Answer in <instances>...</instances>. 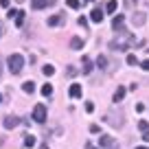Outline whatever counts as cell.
I'll return each instance as SVG.
<instances>
[{"label":"cell","mask_w":149,"mask_h":149,"mask_svg":"<svg viewBox=\"0 0 149 149\" xmlns=\"http://www.w3.org/2000/svg\"><path fill=\"white\" fill-rule=\"evenodd\" d=\"M136 149H149V147H145V145H138V147H136Z\"/></svg>","instance_id":"cell-36"},{"label":"cell","mask_w":149,"mask_h":149,"mask_svg":"<svg viewBox=\"0 0 149 149\" xmlns=\"http://www.w3.org/2000/svg\"><path fill=\"white\" fill-rule=\"evenodd\" d=\"M0 7H9V0H0Z\"/></svg>","instance_id":"cell-34"},{"label":"cell","mask_w":149,"mask_h":149,"mask_svg":"<svg viewBox=\"0 0 149 149\" xmlns=\"http://www.w3.org/2000/svg\"><path fill=\"white\" fill-rule=\"evenodd\" d=\"M0 103H2V94H0Z\"/></svg>","instance_id":"cell-40"},{"label":"cell","mask_w":149,"mask_h":149,"mask_svg":"<svg viewBox=\"0 0 149 149\" xmlns=\"http://www.w3.org/2000/svg\"><path fill=\"white\" fill-rule=\"evenodd\" d=\"M86 149H97V147H94V145H92V143L88 140V143H86Z\"/></svg>","instance_id":"cell-33"},{"label":"cell","mask_w":149,"mask_h":149,"mask_svg":"<svg viewBox=\"0 0 149 149\" xmlns=\"http://www.w3.org/2000/svg\"><path fill=\"white\" fill-rule=\"evenodd\" d=\"M138 130H140V132H147V130H149V123H147V121H140V123H138Z\"/></svg>","instance_id":"cell-26"},{"label":"cell","mask_w":149,"mask_h":149,"mask_svg":"<svg viewBox=\"0 0 149 149\" xmlns=\"http://www.w3.org/2000/svg\"><path fill=\"white\" fill-rule=\"evenodd\" d=\"M97 68L107 70V57H105V55H99V57H97Z\"/></svg>","instance_id":"cell-16"},{"label":"cell","mask_w":149,"mask_h":149,"mask_svg":"<svg viewBox=\"0 0 149 149\" xmlns=\"http://www.w3.org/2000/svg\"><path fill=\"white\" fill-rule=\"evenodd\" d=\"M42 94H44V97H51V94H53V86H51V84H46V86L42 88Z\"/></svg>","instance_id":"cell-21"},{"label":"cell","mask_w":149,"mask_h":149,"mask_svg":"<svg viewBox=\"0 0 149 149\" xmlns=\"http://www.w3.org/2000/svg\"><path fill=\"white\" fill-rule=\"evenodd\" d=\"M112 29H114L116 33H121V35H123V33H127V29H125V15L118 13L116 18L112 20Z\"/></svg>","instance_id":"cell-5"},{"label":"cell","mask_w":149,"mask_h":149,"mask_svg":"<svg viewBox=\"0 0 149 149\" xmlns=\"http://www.w3.org/2000/svg\"><path fill=\"white\" fill-rule=\"evenodd\" d=\"M66 20V13H57V15H51L48 18V26H57V24H61Z\"/></svg>","instance_id":"cell-10"},{"label":"cell","mask_w":149,"mask_h":149,"mask_svg":"<svg viewBox=\"0 0 149 149\" xmlns=\"http://www.w3.org/2000/svg\"><path fill=\"white\" fill-rule=\"evenodd\" d=\"M40 149H48V145H40Z\"/></svg>","instance_id":"cell-37"},{"label":"cell","mask_w":149,"mask_h":149,"mask_svg":"<svg viewBox=\"0 0 149 149\" xmlns=\"http://www.w3.org/2000/svg\"><path fill=\"white\" fill-rule=\"evenodd\" d=\"M86 112H94V103L92 101H86Z\"/></svg>","instance_id":"cell-28"},{"label":"cell","mask_w":149,"mask_h":149,"mask_svg":"<svg viewBox=\"0 0 149 149\" xmlns=\"http://www.w3.org/2000/svg\"><path fill=\"white\" fill-rule=\"evenodd\" d=\"M22 22H24V11H18V15H15V24L22 26Z\"/></svg>","instance_id":"cell-23"},{"label":"cell","mask_w":149,"mask_h":149,"mask_svg":"<svg viewBox=\"0 0 149 149\" xmlns=\"http://www.w3.org/2000/svg\"><path fill=\"white\" fill-rule=\"evenodd\" d=\"M2 33H5V24L0 22V37H2Z\"/></svg>","instance_id":"cell-35"},{"label":"cell","mask_w":149,"mask_h":149,"mask_svg":"<svg viewBox=\"0 0 149 149\" xmlns=\"http://www.w3.org/2000/svg\"><path fill=\"white\" fill-rule=\"evenodd\" d=\"M99 145H101L103 149H118L116 138H112V136H105V134L99 136Z\"/></svg>","instance_id":"cell-3"},{"label":"cell","mask_w":149,"mask_h":149,"mask_svg":"<svg viewBox=\"0 0 149 149\" xmlns=\"http://www.w3.org/2000/svg\"><path fill=\"white\" fill-rule=\"evenodd\" d=\"M145 22H147V15L140 13V11H136V13L132 15V24H134V26H143Z\"/></svg>","instance_id":"cell-8"},{"label":"cell","mask_w":149,"mask_h":149,"mask_svg":"<svg viewBox=\"0 0 149 149\" xmlns=\"http://www.w3.org/2000/svg\"><path fill=\"white\" fill-rule=\"evenodd\" d=\"M66 5H68L70 9H79V5H81V2H79V0H66Z\"/></svg>","instance_id":"cell-22"},{"label":"cell","mask_w":149,"mask_h":149,"mask_svg":"<svg viewBox=\"0 0 149 149\" xmlns=\"http://www.w3.org/2000/svg\"><path fill=\"white\" fill-rule=\"evenodd\" d=\"M105 121L110 123V125H114V127H123V123H125L123 121V112H118V114L116 112H107Z\"/></svg>","instance_id":"cell-4"},{"label":"cell","mask_w":149,"mask_h":149,"mask_svg":"<svg viewBox=\"0 0 149 149\" xmlns=\"http://www.w3.org/2000/svg\"><path fill=\"white\" fill-rule=\"evenodd\" d=\"M79 26H88V20H86V18H79Z\"/></svg>","instance_id":"cell-30"},{"label":"cell","mask_w":149,"mask_h":149,"mask_svg":"<svg viewBox=\"0 0 149 149\" xmlns=\"http://www.w3.org/2000/svg\"><path fill=\"white\" fill-rule=\"evenodd\" d=\"M42 72L46 74V77H53V74H55V68H53V66H44V68H42Z\"/></svg>","instance_id":"cell-20"},{"label":"cell","mask_w":149,"mask_h":149,"mask_svg":"<svg viewBox=\"0 0 149 149\" xmlns=\"http://www.w3.org/2000/svg\"><path fill=\"white\" fill-rule=\"evenodd\" d=\"M33 145H35V136L29 134L26 138H24V147H33Z\"/></svg>","instance_id":"cell-19"},{"label":"cell","mask_w":149,"mask_h":149,"mask_svg":"<svg viewBox=\"0 0 149 149\" xmlns=\"http://www.w3.org/2000/svg\"><path fill=\"white\" fill-rule=\"evenodd\" d=\"M127 64L130 66H138V57L136 55H127Z\"/></svg>","instance_id":"cell-24"},{"label":"cell","mask_w":149,"mask_h":149,"mask_svg":"<svg viewBox=\"0 0 149 149\" xmlns=\"http://www.w3.org/2000/svg\"><path fill=\"white\" fill-rule=\"evenodd\" d=\"M81 46H84V40H81V37H72V40H70V48H72V51H79Z\"/></svg>","instance_id":"cell-15"},{"label":"cell","mask_w":149,"mask_h":149,"mask_svg":"<svg viewBox=\"0 0 149 149\" xmlns=\"http://www.w3.org/2000/svg\"><path fill=\"white\" fill-rule=\"evenodd\" d=\"M48 5H55V0H33L31 2V9H44Z\"/></svg>","instance_id":"cell-9"},{"label":"cell","mask_w":149,"mask_h":149,"mask_svg":"<svg viewBox=\"0 0 149 149\" xmlns=\"http://www.w3.org/2000/svg\"><path fill=\"white\" fill-rule=\"evenodd\" d=\"M90 20H92V22H101V20H103V9H101V7H94V9H92Z\"/></svg>","instance_id":"cell-11"},{"label":"cell","mask_w":149,"mask_h":149,"mask_svg":"<svg viewBox=\"0 0 149 149\" xmlns=\"http://www.w3.org/2000/svg\"><path fill=\"white\" fill-rule=\"evenodd\" d=\"M134 44H136V37H130L127 42H125V40H112L110 48H112V51H127V48L134 46Z\"/></svg>","instance_id":"cell-2"},{"label":"cell","mask_w":149,"mask_h":149,"mask_svg":"<svg viewBox=\"0 0 149 149\" xmlns=\"http://www.w3.org/2000/svg\"><path fill=\"white\" fill-rule=\"evenodd\" d=\"M68 94L72 99H79L81 97V86L79 84H72V86H70V90H68Z\"/></svg>","instance_id":"cell-13"},{"label":"cell","mask_w":149,"mask_h":149,"mask_svg":"<svg viewBox=\"0 0 149 149\" xmlns=\"http://www.w3.org/2000/svg\"><path fill=\"white\" fill-rule=\"evenodd\" d=\"M15 15H18V9H9V11H7V18H11V20H13Z\"/></svg>","instance_id":"cell-27"},{"label":"cell","mask_w":149,"mask_h":149,"mask_svg":"<svg viewBox=\"0 0 149 149\" xmlns=\"http://www.w3.org/2000/svg\"><path fill=\"white\" fill-rule=\"evenodd\" d=\"M143 70H149V59H145V61H143Z\"/></svg>","instance_id":"cell-32"},{"label":"cell","mask_w":149,"mask_h":149,"mask_svg":"<svg viewBox=\"0 0 149 149\" xmlns=\"http://www.w3.org/2000/svg\"><path fill=\"white\" fill-rule=\"evenodd\" d=\"M7 64H9L11 74H20V72H22V68H24V57L20 55V53H11L9 59H7Z\"/></svg>","instance_id":"cell-1"},{"label":"cell","mask_w":149,"mask_h":149,"mask_svg":"<svg viewBox=\"0 0 149 149\" xmlns=\"http://www.w3.org/2000/svg\"><path fill=\"white\" fill-rule=\"evenodd\" d=\"M22 90H24L26 94H33V92H35V84H33V81H24V84H22Z\"/></svg>","instance_id":"cell-17"},{"label":"cell","mask_w":149,"mask_h":149,"mask_svg":"<svg viewBox=\"0 0 149 149\" xmlns=\"http://www.w3.org/2000/svg\"><path fill=\"white\" fill-rule=\"evenodd\" d=\"M81 70H84V74L92 72V61H90V57H86V55H84V59H81Z\"/></svg>","instance_id":"cell-12"},{"label":"cell","mask_w":149,"mask_h":149,"mask_svg":"<svg viewBox=\"0 0 149 149\" xmlns=\"http://www.w3.org/2000/svg\"><path fill=\"white\" fill-rule=\"evenodd\" d=\"M33 118H35L37 123H44V121H46V107H44L42 103H37V105L33 107Z\"/></svg>","instance_id":"cell-6"},{"label":"cell","mask_w":149,"mask_h":149,"mask_svg":"<svg viewBox=\"0 0 149 149\" xmlns=\"http://www.w3.org/2000/svg\"><path fill=\"white\" fill-rule=\"evenodd\" d=\"M84 2H94V0H84Z\"/></svg>","instance_id":"cell-39"},{"label":"cell","mask_w":149,"mask_h":149,"mask_svg":"<svg viewBox=\"0 0 149 149\" xmlns=\"http://www.w3.org/2000/svg\"><path fill=\"white\" fill-rule=\"evenodd\" d=\"M0 74H2V59H0Z\"/></svg>","instance_id":"cell-38"},{"label":"cell","mask_w":149,"mask_h":149,"mask_svg":"<svg viewBox=\"0 0 149 149\" xmlns=\"http://www.w3.org/2000/svg\"><path fill=\"white\" fill-rule=\"evenodd\" d=\"M20 118L18 116H5V121H2V125H5V130H13V127H18L20 125Z\"/></svg>","instance_id":"cell-7"},{"label":"cell","mask_w":149,"mask_h":149,"mask_svg":"<svg viewBox=\"0 0 149 149\" xmlns=\"http://www.w3.org/2000/svg\"><path fill=\"white\" fill-rule=\"evenodd\" d=\"M74 72H77V68H72V66H70V68H66V74H68V77H72Z\"/></svg>","instance_id":"cell-29"},{"label":"cell","mask_w":149,"mask_h":149,"mask_svg":"<svg viewBox=\"0 0 149 149\" xmlns=\"http://www.w3.org/2000/svg\"><path fill=\"white\" fill-rule=\"evenodd\" d=\"M136 5H138V0H125V7H127V9H136Z\"/></svg>","instance_id":"cell-25"},{"label":"cell","mask_w":149,"mask_h":149,"mask_svg":"<svg viewBox=\"0 0 149 149\" xmlns=\"http://www.w3.org/2000/svg\"><path fill=\"white\" fill-rule=\"evenodd\" d=\"M125 92H127V90L125 88H123V86H118V88L116 90H114V101H123V99H125Z\"/></svg>","instance_id":"cell-14"},{"label":"cell","mask_w":149,"mask_h":149,"mask_svg":"<svg viewBox=\"0 0 149 149\" xmlns=\"http://www.w3.org/2000/svg\"><path fill=\"white\" fill-rule=\"evenodd\" d=\"M143 140H145V143H149V130L143 132Z\"/></svg>","instance_id":"cell-31"},{"label":"cell","mask_w":149,"mask_h":149,"mask_svg":"<svg viewBox=\"0 0 149 149\" xmlns=\"http://www.w3.org/2000/svg\"><path fill=\"white\" fill-rule=\"evenodd\" d=\"M105 9H107V13H114V11H116V0H110L105 5Z\"/></svg>","instance_id":"cell-18"}]
</instances>
